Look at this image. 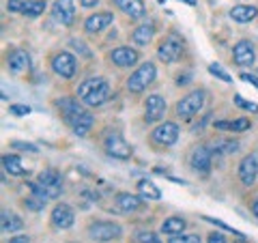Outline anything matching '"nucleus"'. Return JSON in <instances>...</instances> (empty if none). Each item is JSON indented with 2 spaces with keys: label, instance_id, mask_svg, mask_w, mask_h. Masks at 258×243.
I'll return each instance as SVG.
<instances>
[{
  "label": "nucleus",
  "instance_id": "2f4dec72",
  "mask_svg": "<svg viewBox=\"0 0 258 243\" xmlns=\"http://www.w3.org/2000/svg\"><path fill=\"white\" fill-rule=\"evenodd\" d=\"M209 74L215 76L217 80H222V82H232V76H230V74H226V71L222 69V65H217V63H211V65H209Z\"/></svg>",
  "mask_w": 258,
  "mask_h": 243
},
{
  "label": "nucleus",
  "instance_id": "2eb2a0df",
  "mask_svg": "<svg viewBox=\"0 0 258 243\" xmlns=\"http://www.w3.org/2000/svg\"><path fill=\"white\" fill-rule=\"evenodd\" d=\"M108 99H110V84L103 78H99V82L95 84V88L84 97L82 101L86 103V106L97 108V106H101V103H106Z\"/></svg>",
  "mask_w": 258,
  "mask_h": 243
},
{
  "label": "nucleus",
  "instance_id": "473e14b6",
  "mask_svg": "<svg viewBox=\"0 0 258 243\" xmlns=\"http://www.w3.org/2000/svg\"><path fill=\"white\" fill-rule=\"evenodd\" d=\"M97 82H99V78H88V80H84V82L78 86V97H80V99H84V97L95 88Z\"/></svg>",
  "mask_w": 258,
  "mask_h": 243
},
{
  "label": "nucleus",
  "instance_id": "423d86ee",
  "mask_svg": "<svg viewBox=\"0 0 258 243\" xmlns=\"http://www.w3.org/2000/svg\"><path fill=\"white\" fill-rule=\"evenodd\" d=\"M123 230H120L118 224H112V222H95L88 226V237L93 241H99V243H106L112 239H118Z\"/></svg>",
  "mask_w": 258,
  "mask_h": 243
},
{
  "label": "nucleus",
  "instance_id": "ddd939ff",
  "mask_svg": "<svg viewBox=\"0 0 258 243\" xmlns=\"http://www.w3.org/2000/svg\"><path fill=\"white\" fill-rule=\"evenodd\" d=\"M232 58H235V63L239 65V67H252L254 58H256L254 45L249 41H245V39L235 43V47H232Z\"/></svg>",
  "mask_w": 258,
  "mask_h": 243
},
{
  "label": "nucleus",
  "instance_id": "37998d69",
  "mask_svg": "<svg viewBox=\"0 0 258 243\" xmlns=\"http://www.w3.org/2000/svg\"><path fill=\"white\" fill-rule=\"evenodd\" d=\"M99 0H80V5L84 7V9H91V7H95Z\"/></svg>",
  "mask_w": 258,
  "mask_h": 243
},
{
  "label": "nucleus",
  "instance_id": "e433bc0d",
  "mask_svg": "<svg viewBox=\"0 0 258 243\" xmlns=\"http://www.w3.org/2000/svg\"><path fill=\"white\" fill-rule=\"evenodd\" d=\"M235 103L239 108H243V110H249V112H258V106L254 101H247V99H243L241 95H235Z\"/></svg>",
  "mask_w": 258,
  "mask_h": 243
},
{
  "label": "nucleus",
  "instance_id": "c9c22d12",
  "mask_svg": "<svg viewBox=\"0 0 258 243\" xmlns=\"http://www.w3.org/2000/svg\"><path fill=\"white\" fill-rule=\"evenodd\" d=\"M170 243H200L198 234H174Z\"/></svg>",
  "mask_w": 258,
  "mask_h": 243
},
{
  "label": "nucleus",
  "instance_id": "1a4fd4ad",
  "mask_svg": "<svg viewBox=\"0 0 258 243\" xmlns=\"http://www.w3.org/2000/svg\"><path fill=\"white\" fill-rule=\"evenodd\" d=\"M166 114V99L161 95H151L147 97V103H144V120L147 123H157Z\"/></svg>",
  "mask_w": 258,
  "mask_h": 243
},
{
  "label": "nucleus",
  "instance_id": "4c0bfd02",
  "mask_svg": "<svg viewBox=\"0 0 258 243\" xmlns=\"http://www.w3.org/2000/svg\"><path fill=\"white\" fill-rule=\"evenodd\" d=\"M24 7H26V0H9V3H7V11H11V13H22Z\"/></svg>",
  "mask_w": 258,
  "mask_h": 243
},
{
  "label": "nucleus",
  "instance_id": "a18cd8bd",
  "mask_svg": "<svg viewBox=\"0 0 258 243\" xmlns=\"http://www.w3.org/2000/svg\"><path fill=\"white\" fill-rule=\"evenodd\" d=\"M252 213L258 217V200H254V202H252Z\"/></svg>",
  "mask_w": 258,
  "mask_h": 243
},
{
  "label": "nucleus",
  "instance_id": "a19ab883",
  "mask_svg": "<svg viewBox=\"0 0 258 243\" xmlns=\"http://www.w3.org/2000/svg\"><path fill=\"white\" fill-rule=\"evenodd\" d=\"M241 80H243V82H249L254 88H258V78L254 74H247V71H243V74H241Z\"/></svg>",
  "mask_w": 258,
  "mask_h": 243
},
{
  "label": "nucleus",
  "instance_id": "c03bdc74",
  "mask_svg": "<svg viewBox=\"0 0 258 243\" xmlns=\"http://www.w3.org/2000/svg\"><path fill=\"white\" fill-rule=\"evenodd\" d=\"M9 243H30V241H28V237H13Z\"/></svg>",
  "mask_w": 258,
  "mask_h": 243
},
{
  "label": "nucleus",
  "instance_id": "f3484780",
  "mask_svg": "<svg viewBox=\"0 0 258 243\" xmlns=\"http://www.w3.org/2000/svg\"><path fill=\"white\" fill-rule=\"evenodd\" d=\"M112 18H114V15L108 13V11L88 15L86 22H84V30L88 32V35H95V32H99V30H103V28H108L110 24H112Z\"/></svg>",
  "mask_w": 258,
  "mask_h": 243
},
{
  "label": "nucleus",
  "instance_id": "c756f323",
  "mask_svg": "<svg viewBox=\"0 0 258 243\" xmlns=\"http://www.w3.org/2000/svg\"><path fill=\"white\" fill-rule=\"evenodd\" d=\"M43 11H45V0H28L22 15H26V18H39Z\"/></svg>",
  "mask_w": 258,
  "mask_h": 243
},
{
  "label": "nucleus",
  "instance_id": "f704fd0d",
  "mask_svg": "<svg viewBox=\"0 0 258 243\" xmlns=\"http://www.w3.org/2000/svg\"><path fill=\"white\" fill-rule=\"evenodd\" d=\"M203 220L209 222V224H213V226H217V228H222V230H228V232H232V234H237V237H243L241 232H237L235 228H230V226H228V224H224L222 220H215V217H209V215H205Z\"/></svg>",
  "mask_w": 258,
  "mask_h": 243
},
{
  "label": "nucleus",
  "instance_id": "6e6552de",
  "mask_svg": "<svg viewBox=\"0 0 258 243\" xmlns=\"http://www.w3.org/2000/svg\"><path fill=\"white\" fill-rule=\"evenodd\" d=\"M153 142L161 144V147H172L179 140V125L176 123H161L153 129Z\"/></svg>",
  "mask_w": 258,
  "mask_h": 243
},
{
  "label": "nucleus",
  "instance_id": "c85d7f7f",
  "mask_svg": "<svg viewBox=\"0 0 258 243\" xmlns=\"http://www.w3.org/2000/svg\"><path fill=\"white\" fill-rule=\"evenodd\" d=\"M138 192L142 194L147 200H159L161 198V192L153 185L149 179H142V181H138Z\"/></svg>",
  "mask_w": 258,
  "mask_h": 243
},
{
  "label": "nucleus",
  "instance_id": "72a5a7b5",
  "mask_svg": "<svg viewBox=\"0 0 258 243\" xmlns=\"http://www.w3.org/2000/svg\"><path fill=\"white\" fill-rule=\"evenodd\" d=\"M136 241L138 243H161L157 234L151 232V230H140L138 234H136Z\"/></svg>",
  "mask_w": 258,
  "mask_h": 243
},
{
  "label": "nucleus",
  "instance_id": "49530a36",
  "mask_svg": "<svg viewBox=\"0 0 258 243\" xmlns=\"http://www.w3.org/2000/svg\"><path fill=\"white\" fill-rule=\"evenodd\" d=\"M181 3H185V5H189V7H194V5H196V0H181Z\"/></svg>",
  "mask_w": 258,
  "mask_h": 243
},
{
  "label": "nucleus",
  "instance_id": "0eeeda50",
  "mask_svg": "<svg viewBox=\"0 0 258 243\" xmlns=\"http://www.w3.org/2000/svg\"><path fill=\"white\" fill-rule=\"evenodd\" d=\"M181 54H183V43L176 35H170L157 47V58L161 63H174V60L181 58Z\"/></svg>",
  "mask_w": 258,
  "mask_h": 243
},
{
  "label": "nucleus",
  "instance_id": "412c9836",
  "mask_svg": "<svg viewBox=\"0 0 258 243\" xmlns=\"http://www.w3.org/2000/svg\"><path fill=\"white\" fill-rule=\"evenodd\" d=\"M256 15H258V9L252 7V5H237V7H232L230 9V18H232V22H237V24L254 22Z\"/></svg>",
  "mask_w": 258,
  "mask_h": 243
},
{
  "label": "nucleus",
  "instance_id": "a878e982",
  "mask_svg": "<svg viewBox=\"0 0 258 243\" xmlns=\"http://www.w3.org/2000/svg\"><path fill=\"white\" fill-rule=\"evenodd\" d=\"M185 226H187V222L183 220V217H168V220L161 224V230H164L166 234H183Z\"/></svg>",
  "mask_w": 258,
  "mask_h": 243
},
{
  "label": "nucleus",
  "instance_id": "58836bf2",
  "mask_svg": "<svg viewBox=\"0 0 258 243\" xmlns=\"http://www.w3.org/2000/svg\"><path fill=\"white\" fill-rule=\"evenodd\" d=\"M11 147L18 149V151H28V153H37V151H39L35 144H30V142H13Z\"/></svg>",
  "mask_w": 258,
  "mask_h": 243
},
{
  "label": "nucleus",
  "instance_id": "f8f14e48",
  "mask_svg": "<svg viewBox=\"0 0 258 243\" xmlns=\"http://www.w3.org/2000/svg\"><path fill=\"white\" fill-rule=\"evenodd\" d=\"M211 149L205 147V144H200V147H196L191 151V155H189V166L196 170V172H211Z\"/></svg>",
  "mask_w": 258,
  "mask_h": 243
},
{
  "label": "nucleus",
  "instance_id": "79ce46f5",
  "mask_svg": "<svg viewBox=\"0 0 258 243\" xmlns=\"http://www.w3.org/2000/svg\"><path fill=\"white\" fill-rule=\"evenodd\" d=\"M207 243H228V241H226L224 234H220V232H211V234H209V239H207Z\"/></svg>",
  "mask_w": 258,
  "mask_h": 243
},
{
  "label": "nucleus",
  "instance_id": "7c9ffc66",
  "mask_svg": "<svg viewBox=\"0 0 258 243\" xmlns=\"http://www.w3.org/2000/svg\"><path fill=\"white\" fill-rule=\"evenodd\" d=\"M47 202V198H43V196H39V194H35V192H30V196L24 200V205H26L30 211H41L43 209V205Z\"/></svg>",
  "mask_w": 258,
  "mask_h": 243
},
{
  "label": "nucleus",
  "instance_id": "7ed1b4c3",
  "mask_svg": "<svg viewBox=\"0 0 258 243\" xmlns=\"http://www.w3.org/2000/svg\"><path fill=\"white\" fill-rule=\"evenodd\" d=\"M155 76H157V69H155V65H153V63L140 65V67L136 69L132 76H129V80H127V91L129 93H142L144 88H147L153 82V80H155Z\"/></svg>",
  "mask_w": 258,
  "mask_h": 243
},
{
  "label": "nucleus",
  "instance_id": "b1692460",
  "mask_svg": "<svg viewBox=\"0 0 258 243\" xmlns=\"http://www.w3.org/2000/svg\"><path fill=\"white\" fill-rule=\"evenodd\" d=\"M215 129H226V132H245L252 127L249 118H235V120H215Z\"/></svg>",
  "mask_w": 258,
  "mask_h": 243
},
{
  "label": "nucleus",
  "instance_id": "9b49d317",
  "mask_svg": "<svg viewBox=\"0 0 258 243\" xmlns=\"http://www.w3.org/2000/svg\"><path fill=\"white\" fill-rule=\"evenodd\" d=\"M52 69L60 78H74L76 76V58L69 52H60L52 58Z\"/></svg>",
  "mask_w": 258,
  "mask_h": 243
},
{
  "label": "nucleus",
  "instance_id": "f257e3e1",
  "mask_svg": "<svg viewBox=\"0 0 258 243\" xmlns=\"http://www.w3.org/2000/svg\"><path fill=\"white\" fill-rule=\"evenodd\" d=\"M56 108L60 110L64 123H67L71 129H74V134H78L80 138H84L88 132H91L95 118H93L91 112H86L82 106H80L78 99H71V97H62V99L56 101Z\"/></svg>",
  "mask_w": 258,
  "mask_h": 243
},
{
  "label": "nucleus",
  "instance_id": "aec40b11",
  "mask_svg": "<svg viewBox=\"0 0 258 243\" xmlns=\"http://www.w3.org/2000/svg\"><path fill=\"white\" fill-rule=\"evenodd\" d=\"M114 5L132 20H140L147 15V7H144L142 0H114Z\"/></svg>",
  "mask_w": 258,
  "mask_h": 243
},
{
  "label": "nucleus",
  "instance_id": "39448f33",
  "mask_svg": "<svg viewBox=\"0 0 258 243\" xmlns=\"http://www.w3.org/2000/svg\"><path fill=\"white\" fill-rule=\"evenodd\" d=\"M103 147H106L108 155L114 157V159H129V157H132V147H129L125 138L120 134H116V132H112V134L106 136Z\"/></svg>",
  "mask_w": 258,
  "mask_h": 243
},
{
  "label": "nucleus",
  "instance_id": "4be33fe9",
  "mask_svg": "<svg viewBox=\"0 0 258 243\" xmlns=\"http://www.w3.org/2000/svg\"><path fill=\"white\" fill-rule=\"evenodd\" d=\"M9 67H11L13 74H22V71H26L30 67V56H28V52L15 50L9 56Z\"/></svg>",
  "mask_w": 258,
  "mask_h": 243
},
{
  "label": "nucleus",
  "instance_id": "393cba45",
  "mask_svg": "<svg viewBox=\"0 0 258 243\" xmlns=\"http://www.w3.org/2000/svg\"><path fill=\"white\" fill-rule=\"evenodd\" d=\"M3 166H5V170L9 174H13V176H24L26 174V170H24V166H22V159H20V155H3Z\"/></svg>",
  "mask_w": 258,
  "mask_h": 243
},
{
  "label": "nucleus",
  "instance_id": "f03ea898",
  "mask_svg": "<svg viewBox=\"0 0 258 243\" xmlns=\"http://www.w3.org/2000/svg\"><path fill=\"white\" fill-rule=\"evenodd\" d=\"M28 188H30V192L39 194V196H43L47 200H54V198H58L60 192H62V176L56 172V170L47 168L39 174L37 183H28Z\"/></svg>",
  "mask_w": 258,
  "mask_h": 243
},
{
  "label": "nucleus",
  "instance_id": "20e7f679",
  "mask_svg": "<svg viewBox=\"0 0 258 243\" xmlns=\"http://www.w3.org/2000/svg\"><path fill=\"white\" fill-rule=\"evenodd\" d=\"M205 99H207V93L205 91H194L189 95H185L183 99L176 103V114L181 118H191L194 114H198L205 106Z\"/></svg>",
  "mask_w": 258,
  "mask_h": 243
},
{
  "label": "nucleus",
  "instance_id": "dca6fc26",
  "mask_svg": "<svg viewBox=\"0 0 258 243\" xmlns=\"http://www.w3.org/2000/svg\"><path fill=\"white\" fill-rule=\"evenodd\" d=\"M140 54L134 50V47H116V50H112L110 54V60L116 65V67H134L136 63H138Z\"/></svg>",
  "mask_w": 258,
  "mask_h": 243
},
{
  "label": "nucleus",
  "instance_id": "cd10ccee",
  "mask_svg": "<svg viewBox=\"0 0 258 243\" xmlns=\"http://www.w3.org/2000/svg\"><path fill=\"white\" fill-rule=\"evenodd\" d=\"M237 149H239L237 140H217L211 147V153L213 155H232Z\"/></svg>",
  "mask_w": 258,
  "mask_h": 243
},
{
  "label": "nucleus",
  "instance_id": "6ab92c4d",
  "mask_svg": "<svg viewBox=\"0 0 258 243\" xmlns=\"http://www.w3.org/2000/svg\"><path fill=\"white\" fill-rule=\"evenodd\" d=\"M114 205H116V209H118L120 213H136L142 207V200L138 196H134V194L120 192V194H116Z\"/></svg>",
  "mask_w": 258,
  "mask_h": 243
},
{
  "label": "nucleus",
  "instance_id": "5701e85b",
  "mask_svg": "<svg viewBox=\"0 0 258 243\" xmlns=\"http://www.w3.org/2000/svg\"><path fill=\"white\" fill-rule=\"evenodd\" d=\"M153 35H155V28H153V24H140V26L132 32V41L136 45H149Z\"/></svg>",
  "mask_w": 258,
  "mask_h": 243
},
{
  "label": "nucleus",
  "instance_id": "a211bd4d",
  "mask_svg": "<svg viewBox=\"0 0 258 243\" xmlns=\"http://www.w3.org/2000/svg\"><path fill=\"white\" fill-rule=\"evenodd\" d=\"M74 220H76V215L74 211H71V207L69 205H58V207H54V211H52V224L56 226V228H71L74 226Z\"/></svg>",
  "mask_w": 258,
  "mask_h": 243
},
{
  "label": "nucleus",
  "instance_id": "de8ad7c7",
  "mask_svg": "<svg viewBox=\"0 0 258 243\" xmlns=\"http://www.w3.org/2000/svg\"><path fill=\"white\" fill-rule=\"evenodd\" d=\"M157 3H161V5H164V3H166V0H157Z\"/></svg>",
  "mask_w": 258,
  "mask_h": 243
},
{
  "label": "nucleus",
  "instance_id": "4468645a",
  "mask_svg": "<svg viewBox=\"0 0 258 243\" xmlns=\"http://www.w3.org/2000/svg\"><path fill=\"white\" fill-rule=\"evenodd\" d=\"M256 176H258V155H247L241 159V164H239V179L243 185H252L256 181Z\"/></svg>",
  "mask_w": 258,
  "mask_h": 243
},
{
  "label": "nucleus",
  "instance_id": "ea45409f",
  "mask_svg": "<svg viewBox=\"0 0 258 243\" xmlns=\"http://www.w3.org/2000/svg\"><path fill=\"white\" fill-rule=\"evenodd\" d=\"M9 112L15 116H26V114H30V108L28 106H11Z\"/></svg>",
  "mask_w": 258,
  "mask_h": 243
},
{
  "label": "nucleus",
  "instance_id": "bb28decb",
  "mask_svg": "<svg viewBox=\"0 0 258 243\" xmlns=\"http://www.w3.org/2000/svg\"><path fill=\"white\" fill-rule=\"evenodd\" d=\"M22 217H18L15 213H11V211H3V230L5 232H18V230H22Z\"/></svg>",
  "mask_w": 258,
  "mask_h": 243
},
{
  "label": "nucleus",
  "instance_id": "9d476101",
  "mask_svg": "<svg viewBox=\"0 0 258 243\" xmlns=\"http://www.w3.org/2000/svg\"><path fill=\"white\" fill-rule=\"evenodd\" d=\"M52 15L62 26H71L76 18V0H56L52 7Z\"/></svg>",
  "mask_w": 258,
  "mask_h": 243
}]
</instances>
